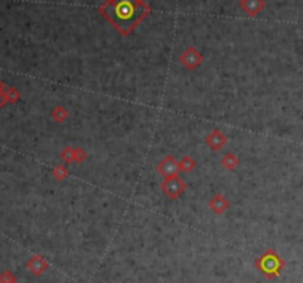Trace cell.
I'll list each match as a JSON object with an SVG mask.
<instances>
[{
	"label": "cell",
	"instance_id": "1",
	"mask_svg": "<svg viewBox=\"0 0 303 283\" xmlns=\"http://www.w3.org/2000/svg\"><path fill=\"white\" fill-rule=\"evenodd\" d=\"M99 12L114 29L127 36L150 14V8L142 0H106L99 8Z\"/></svg>",
	"mask_w": 303,
	"mask_h": 283
},
{
	"label": "cell",
	"instance_id": "2",
	"mask_svg": "<svg viewBox=\"0 0 303 283\" xmlns=\"http://www.w3.org/2000/svg\"><path fill=\"white\" fill-rule=\"evenodd\" d=\"M256 267L260 271H263V274L266 277L273 279L280 274V270H281V267H284V263L278 258V255L272 249H269L262 255L260 260H258Z\"/></svg>",
	"mask_w": 303,
	"mask_h": 283
},
{
	"label": "cell",
	"instance_id": "3",
	"mask_svg": "<svg viewBox=\"0 0 303 283\" xmlns=\"http://www.w3.org/2000/svg\"><path fill=\"white\" fill-rule=\"evenodd\" d=\"M163 190L169 197L175 199L185 190V184L181 178H178L176 175H172V176H167L166 181L163 183Z\"/></svg>",
	"mask_w": 303,
	"mask_h": 283
},
{
	"label": "cell",
	"instance_id": "4",
	"mask_svg": "<svg viewBox=\"0 0 303 283\" xmlns=\"http://www.w3.org/2000/svg\"><path fill=\"white\" fill-rule=\"evenodd\" d=\"M179 168H181V165H179L176 160H173V158H170V156H167V158L160 163V166H158L160 172L163 173L164 176H172V175H175V172H176Z\"/></svg>",
	"mask_w": 303,
	"mask_h": 283
},
{
	"label": "cell",
	"instance_id": "5",
	"mask_svg": "<svg viewBox=\"0 0 303 283\" xmlns=\"http://www.w3.org/2000/svg\"><path fill=\"white\" fill-rule=\"evenodd\" d=\"M27 268L30 270L33 274H37V276H39V274H42L46 268H47V263H46L42 256H39V255H34L30 261L27 263Z\"/></svg>",
	"mask_w": 303,
	"mask_h": 283
},
{
	"label": "cell",
	"instance_id": "6",
	"mask_svg": "<svg viewBox=\"0 0 303 283\" xmlns=\"http://www.w3.org/2000/svg\"><path fill=\"white\" fill-rule=\"evenodd\" d=\"M182 63L185 64L186 67H189V68H194L198 63H201V55H198L197 52H196V49H188L183 55L181 57Z\"/></svg>",
	"mask_w": 303,
	"mask_h": 283
},
{
	"label": "cell",
	"instance_id": "7",
	"mask_svg": "<svg viewBox=\"0 0 303 283\" xmlns=\"http://www.w3.org/2000/svg\"><path fill=\"white\" fill-rule=\"evenodd\" d=\"M242 8L250 14V15H256L259 11L263 8V2L262 0H250V2H242Z\"/></svg>",
	"mask_w": 303,
	"mask_h": 283
},
{
	"label": "cell",
	"instance_id": "8",
	"mask_svg": "<svg viewBox=\"0 0 303 283\" xmlns=\"http://www.w3.org/2000/svg\"><path fill=\"white\" fill-rule=\"evenodd\" d=\"M209 144H210V147L214 148V150H217L219 147H222L224 144H225V137H222V134L219 132V131H214L212 135L209 137Z\"/></svg>",
	"mask_w": 303,
	"mask_h": 283
},
{
	"label": "cell",
	"instance_id": "9",
	"mask_svg": "<svg viewBox=\"0 0 303 283\" xmlns=\"http://www.w3.org/2000/svg\"><path fill=\"white\" fill-rule=\"evenodd\" d=\"M210 208L214 209V212L221 214V212L227 208V200H225L224 197H221V196H216L212 202H210Z\"/></svg>",
	"mask_w": 303,
	"mask_h": 283
},
{
	"label": "cell",
	"instance_id": "10",
	"mask_svg": "<svg viewBox=\"0 0 303 283\" xmlns=\"http://www.w3.org/2000/svg\"><path fill=\"white\" fill-rule=\"evenodd\" d=\"M5 99L9 104H15L16 101L19 99V92L16 91L15 88H9V89L5 91Z\"/></svg>",
	"mask_w": 303,
	"mask_h": 283
},
{
	"label": "cell",
	"instance_id": "11",
	"mask_svg": "<svg viewBox=\"0 0 303 283\" xmlns=\"http://www.w3.org/2000/svg\"><path fill=\"white\" fill-rule=\"evenodd\" d=\"M16 279L11 271H5L0 274V283H15Z\"/></svg>",
	"mask_w": 303,
	"mask_h": 283
},
{
	"label": "cell",
	"instance_id": "12",
	"mask_svg": "<svg viewBox=\"0 0 303 283\" xmlns=\"http://www.w3.org/2000/svg\"><path fill=\"white\" fill-rule=\"evenodd\" d=\"M222 163H224V165H227V168L231 169V168H234V166L237 165V159L234 158V156H231V155H228L227 158L222 160Z\"/></svg>",
	"mask_w": 303,
	"mask_h": 283
},
{
	"label": "cell",
	"instance_id": "13",
	"mask_svg": "<svg viewBox=\"0 0 303 283\" xmlns=\"http://www.w3.org/2000/svg\"><path fill=\"white\" fill-rule=\"evenodd\" d=\"M181 168L182 169H185V171H189V169H192V166H194V162L191 160L189 158H185L183 160H182L181 163Z\"/></svg>",
	"mask_w": 303,
	"mask_h": 283
},
{
	"label": "cell",
	"instance_id": "14",
	"mask_svg": "<svg viewBox=\"0 0 303 283\" xmlns=\"http://www.w3.org/2000/svg\"><path fill=\"white\" fill-rule=\"evenodd\" d=\"M64 114H65V111H64L62 107H57V109L53 110V113H52L53 119H55V120H60V122L64 120Z\"/></svg>",
	"mask_w": 303,
	"mask_h": 283
},
{
	"label": "cell",
	"instance_id": "15",
	"mask_svg": "<svg viewBox=\"0 0 303 283\" xmlns=\"http://www.w3.org/2000/svg\"><path fill=\"white\" fill-rule=\"evenodd\" d=\"M53 173H55V176H57L58 179H62V178H64V171L61 169L60 166H58V168H57V169L53 171Z\"/></svg>",
	"mask_w": 303,
	"mask_h": 283
},
{
	"label": "cell",
	"instance_id": "16",
	"mask_svg": "<svg viewBox=\"0 0 303 283\" xmlns=\"http://www.w3.org/2000/svg\"><path fill=\"white\" fill-rule=\"evenodd\" d=\"M5 104H6V99H5V94H0V110L5 107Z\"/></svg>",
	"mask_w": 303,
	"mask_h": 283
},
{
	"label": "cell",
	"instance_id": "17",
	"mask_svg": "<svg viewBox=\"0 0 303 283\" xmlns=\"http://www.w3.org/2000/svg\"><path fill=\"white\" fill-rule=\"evenodd\" d=\"M5 91H6V89H5V83L0 80V94H5Z\"/></svg>",
	"mask_w": 303,
	"mask_h": 283
}]
</instances>
